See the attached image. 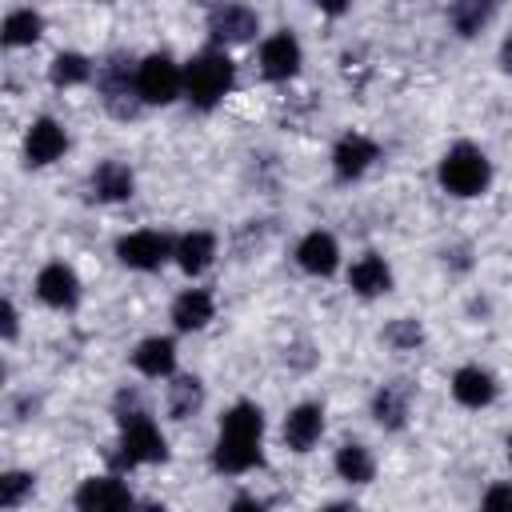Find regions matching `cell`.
<instances>
[{
  "label": "cell",
  "mask_w": 512,
  "mask_h": 512,
  "mask_svg": "<svg viewBox=\"0 0 512 512\" xmlns=\"http://www.w3.org/2000/svg\"><path fill=\"white\" fill-rule=\"evenodd\" d=\"M372 160H376V144L364 140V136H344V140L336 144V152H332V164H336V176H340V180L360 176Z\"/></svg>",
  "instance_id": "obj_14"
},
{
  "label": "cell",
  "mask_w": 512,
  "mask_h": 512,
  "mask_svg": "<svg viewBox=\"0 0 512 512\" xmlns=\"http://www.w3.org/2000/svg\"><path fill=\"white\" fill-rule=\"evenodd\" d=\"M180 84H184L180 80V68L168 56H148L136 68V96L144 104H168V100H176Z\"/></svg>",
  "instance_id": "obj_5"
},
{
  "label": "cell",
  "mask_w": 512,
  "mask_h": 512,
  "mask_svg": "<svg viewBox=\"0 0 512 512\" xmlns=\"http://www.w3.org/2000/svg\"><path fill=\"white\" fill-rule=\"evenodd\" d=\"M452 396L460 404H468V408H480V404H488L496 396V380L484 368H460L452 376Z\"/></svg>",
  "instance_id": "obj_17"
},
{
  "label": "cell",
  "mask_w": 512,
  "mask_h": 512,
  "mask_svg": "<svg viewBox=\"0 0 512 512\" xmlns=\"http://www.w3.org/2000/svg\"><path fill=\"white\" fill-rule=\"evenodd\" d=\"M4 336H8V340L16 336V308H12V304H4Z\"/></svg>",
  "instance_id": "obj_31"
},
{
  "label": "cell",
  "mask_w": 512,
  "mask_h": 512,
  "mask_svg": "<svg viewBox=\"0 0 512 512\" xmlns=\"http://www.w3.org/2000/svg\"><path fill=\"white\" fill-rule=\"evenodd\" d=\"M40 36V16L32 12V8H16V12H8V20H4V44L8 48H16V44H32Z\"/></svg>",
  "instance_id": "obj_23"
},
{
  "label": "cell",
  "mask_w": 512,
  "mask_h": 512,
  "mask_svg": "<svg viewBox=\"0 0 512 512\" xmlns=\"http://www.w3.org/2000/svg\"><path fill=\"white\" fill-rule=\"evenodd\" d=\"M388 340H392V344H400V348L420 344V324H416V320H396V324L388 328Z\"/></svg>",
  "instance_id": "obj_30"
},
{
  "label": "cell",
  "mask_w": 512,
  "mask_h": 512,
  "mask_svg": "<svg viewBox=\"0 0 512 512\" xmlns=\"http://www.w3.org/2000/svg\"><path fill=\"white\" fill-rule=\"evenodd\" d=\"M488 12H492L488 4H456V8H452V24H456L464 36H472V32L488 20Z\"/></svg>",
  "instance_id": "obj_27"
},
{
  "label": "cell",
  "mask_w": 512,
  "mask_h": 512,
  "mask_svg": "<svg viewBox=\"0 0 512 512\" xmlns=\"http://www.w3.org/2000/svg\"><path fill=\"white\" fill-rule=\"evenodd\" d=\"M228 84H232V60L224 52H216V48L200 52L184 72V88H188V100L196 108H212L228 92Z\"/></svg>",
  "instance_id": "obj_2"
},
{
  "label": "cell",
  "mask_w": 512,
  "mask_h": 512,
  "mask_svg": "<svg viewBox=\"0 0 512 512\" xmlns=\"http://www.w3.org/2000/svg\"><path fill=\"white\" fill-rule=\"evenodd\" d=\"M404 412H408V404H404V388L388 384V388L376 396V420H380L384 428H400V424H404Z\"/></svg>",
  "instance_id": "obj_25"
},
{
  "label": "cell",
  "mask_w": 512,
  "mask_h": 512,
  "mask_svg": "<svg viewBox=\"0 0 512 512\" xmlns=\"http://www.w3.org/2000/svg\"><path fill=\"white\" fill-rule=\"evenodd\" d=\"M168 408H172V416H192V408H200V380L196 376H180L172 384Z\"/></svg>",
  "instance_id": "obj_26"
},
{
  "label": "cell",
  "mask_w": 512,
  "mask_h": 512,
  "mask_svg": "<svg viewBox=\"0 0 512 512\" xmlns=\"http://www.w3.org/2000/svg\"><path fill=\"white\" fill-rule=\"evenodd\" d=\"M76 508L80 512H132V496L120 480L112 476H92L80 484L76 492Z\"/></svg>",
  "instance_id": "obj_6"
},
{
  "label": "cell",
  "mask_w": 512,
  "mask_h": 512,
  "mask_svg": "<svg viewBox=\"0 0 512 512\" xmlns=\"http://www.w3.org/2000/svg\"><path fill=\"white\" fill-rule=\"evenodd\" d=\"M232 512H264V504H260V500H248V496H240V500L232 504Z\"/></svg>",
  "instance_id": "obj_32"
},
{
  "label": "cell",
  "mask_w": 512,
  "mask_h": 512,
  "mask_svg": "<svg viewBox=\"0 0 512 512\" xmlns=\"http://www.w3.org/2000/svg\"><path fill=\"white\" fill-rule=\"evenodd\" d=\"M336 472H340L344 480H352V484L372 480V456H368V448H364V444H344V448L336 452Z\"/></svg>",
  "instance_id": "obj_22"
},
{
  "label": "cell",
  "mask_w": 512,
  "mask_h": 512,
  "mask_svg": "<svg viewBox=\"0 0 512 512\" xmlns=\"http://www.w3.org/2000/svg\"><path fill=\"white\" fill-rule=\"evenodd\" d=\"M480 512H512V484H492L484 492V508Z\"/></svg>",
  "instance_id": "obj_29"
},
{
  "label": "cell",
  "mask_w": 512,
  "mask_h": 512,
  "mask_svg": "<svg viewBox=\"0 0 512 512\" xmlns=\"http://www.w3.org/2000/svg\"><path fill=\"white\" fill-rule=\"evenodd\" d=\"M132 360H136V368H140L144 376H168L172 364H176V348H172V340L152 336V340H144V344L136 348Z\"/></svg>",
  "instance_id": "obj_19"
},
{
  "label": "cell",
  "mask_w": 512,
  "mask_h": 512,
  "mask_svg": "<svg viewBox=\"0 0 512 512\" xmlns=\"http://www.w3.org/2000/svg\"><path fill=\"white\" fill-rule=\"evenodd\" d=\"M24 492H32V476H28V472H8V476L0 480V504H4V508H16V504L24 500Z\"/></svg>",
  "instance_id": "obj_28"
},
{
  "label": "cell",
  "mask_w": 512,
  "mask_h": 512,
  "mask_svg": "<svg viewBox=\"0 0 512 512\" xmlns=\"http://www.w3.org/2000/svg\"><path fill=\"white\" fill-rule=\"evenodd\" d=\"M140 512H164V508H160V504H144Z\"/></svg>",
  "instance_id": "obj_35"
},
{
  "label": "cell",
  "mask_w": 512,
  "mask_h": 512,
  "mask_svg": "<svg viewBox=\"0 0 512 512\" xmlns=\"http://www.w3.org/2000/svg\"><path fill=\"white\" fill-rule=\"evenodd\" d=\"M508 460H512V436H508Z\"/></svg>",
  "instance_id": "obj_36"
},
{
  "label": "cell",
  "mask_w": 512,
  "mask_h": 512,
  "mask_svg": "<svg viewBox=\"0 0 512 512\" xmlns=\"http://www.w3.org/2000/svg\"><path fill=\"white\" fill-rule=\"evenodd\" d=\"M88 76H92V64H88L80 52H60V56L52 60V84H60V88L84 84Z\"/></svg>",
  "instance_id": "obj_24"
},
{
  "label": "cell",
  "mask_w": 512,
  "mask_h": 512,
  "mask_svg": "<svg viewBox=\"0 0 512 512\" xmlns=\"http://www.w3.org/2000/svg\"><path fill=\"white\" fill-rule=\"evenodd\" d=\"M212 252H216V240H212L208 232H188V236L176 244V260H180V268L192 272V276L212 264Z\"/></svg>",
  "instance_id": "obj_21"
},
{
  "label": "cell",
  "mask_w": 512,
  "mask_h": 512,
  "mask_svg": "<svg viewBox=\"0 0 512 512\" xmlns=\"http://www.w3.org/2000/svg\"><path fill=\"white\" fill-rule=\"evenodd\" d=\"M260 68L268 80H288L296 68H300V44L288 36V32H276L264 40L260 48Z\"/></svg>",
  "instance_id": "obj_9"
},
{
  "label": "cell",
  "mask_w": 512,
  "mask_h": 512,
  "mask_svg": "<svg viewBox=\"0 0 512 512\" xmlns=\"http://www.w3.org/2000/svg\"><path fill=\"white\" fill-rule=\"evenodd\" d=\"M348 284L360 292V296H380V292H388L392 288V272H388V264L380 260V256H360L356 264H352V272H348Z\"/></svg>",
  "instance_id": "obj_16"
},
{
  "label": "cell",
  "mask_w": 512,
  "mask_h": 512,
  "mask_svg": "<svg viewBox=\"0 0 512 512\" xmlns=\"http://www.w3.org/2000/svg\"><path fill=\"white\" fill-rule=\"evenodd\" d=\"M100 88H104V104H108L112 116H136V100H132L136 80H128V68L120 60H112L100 72Z\"/></svg>",
  "instance_id": "obj_11"
},
{
  "label": "cell",
  "mask_w": 512,
  "mask_h": 512,
  "mask_svg": "<svg viewBox=\"0 0 512 512\" xmlns=\"http://www.w3.org/2000/svg\"><path fill=\"white\" fill-rule=\"evenodd\" d=\"M324 512H356V508H348V504H332V508H324Z\"/></svg>",
  "instance_id": "obj_34"
},
{
  "label": "cell",
  "mask_w": 512,
  "mask_h": 512,
  "mask_svg": "<svg viewBox=\"0 0 512 512\" xmlns=\"http://www.w3.org/2000/svg\"><path fill=\"white\" fill-rule=\"evenodd\" d=\"M64 144H68V140H64V128L44 116V120H36L32 132H28V160H32V164H52V160L64 152Z\"/></svg>",
  "instance_id": "obj_15"
},
{
  "label": "cell",
  "mask_w": 512,
  "mask_h": 512,
  "mask_svg": "<svg viewBox=\"0 0 512 512\" xmlns=\"http://www.w3.org/2000/svg\"><path fill=\"white\" fill-rule=\"evenodd\" d=\"M208 32L216 44H240L256 32V12L240 8V4H224V8H212L208 16Z\"/></svg>",
  "instance_id": "obj_8"
},
{
  "label": "cell",
  "mask_w": 512,
  "mask_h": 512,
  "mask_svg": "<svg viewBox=\"0 0 512 512\" xmlns=\"http://www.w3.org/2000/svg\"><path fill=\"white\" fill-rule=\"evenodd\" d=\"M164 436L156 432V424L144 412H132L120 420V464H152L164 460Z\"/></svg>",
  "instance_id": "obj_4"
},
{
  "label": "cell",
  "mask_w": 512,
  "mask_h": 512,
  "mask_svg": "<svg viewBox=\"0 0 512 512\" xmlns=\"http://www.w3.org/2000/svg\"><path fill=\"white\" fill-rule=\"evenodd\" d=\"M260 432L264 416L256 404H236L220 420V440H216V468L220 472H244L260 460Z\"/></svg>",
  "instance_id": "obj_1"
},
{
  "label": "cell",
  "mask_w": 512,
  "mask_h": 512,
  "mask_svg": "<svg viewBox=\"0 0 512 512\" xmlns=\"http://www.w3.org/2000/svg\"><path fill=\"white\" fill-rule=\"evenodd\" d=\"M488 156L480 152V148H472V144H456L444 160H440V184L448 188V192H456V196H476V192H484V184H488Z\"/></svg>",
  "instance_id": "obj_3"
},
{
  "label": "cell",
  "mask_w": 512,
  "mask_h": 512,
  "mask_svg": "<svg viewBox=\"0 0 512 512\" xmlns=\"http://www.w3.org/2000/svg\"><path fill=\"white\" fill-rule=\"evenodd\" d=\"M320 432H324V412H320L316 404H300V408H292L288 420H284V440H288V448H296V452H308V448L320 440Z\"/></svg>",
  "instance_id": "obj_12"
},
{
  "label": "cell",
  "mask_w": 512,
  "mask_h": 512,
  "mask_svg": "<svg viewBox=\"0 0 512 512\" xmlns=\"http://www.w3.org/2000/svg\"><path fill=\"white\" fill-rule=\"evenodd\" d=\"M36 292H40V300L52 304V308H72L76 296H80V280H76L72 268H64V264H48V268L36 276Z\"/></svg>",
  "instance_id": "obj_10"
},
{
  "label": "cell",
  "mask_w": 512,
  "mask_h": 512,
  "mask_svg": "<svg viewBox=\"0 0 512 512\" xmlns=\"http://www.w3.org/2000/svg\"><path fill=\"white\" fill-rule=\"evenodd\" d=\"M336 240L328 236V232H308L304 240H300V248H296V260H300V268L304 272H312V276H328L332 268H336Z\"/></svg>",
  "instance_id": "obj_13"
},
{
  "label": "cell",
  "mask_w": 512,
  "mask_h": 512,
  "mask_svg": "<svg viewBox=\"0 0 512 512\" xmlns=\"http://www.w3.org/2000/svg\"><path fill=\"white\" fill-rule=\"evenodd\" d=\"M92 188L100 200H124V196H132V172L116 160H104L92 176Z\"/></svg>",
  "instance_id": "obj_20"
},
{
  "label": "cell",
  "mask_w": 512,
  "mask_h": 512,
  "mask_svg": "<svg viewBox=\"0 0 512 512\" xmlns=\"http://www.w3.org/2000/svg\"><path fill=\"white\" fill-rule=\"evenodd\" d=\"M172 320H176V328H204L212 320V296L204 288H188L184 296H176Z\"/></svg>",
  "instance_id": "obj_18"
},
{
  "label": "cell",
  "mask_w": 512,
  "mask_h": 512,
  "mask_svg": "<svg viewBox=\"0 0 512 512\" xmlns=\"http://www.w3.org/2000/svg\"><path fill=\"white\" fill-rule=\"evenodd\" d=\"M504 68H508V72H512V36H508V40H504Z\"/></svg>",
  "instance_id": "obj_33"
},
{
  "label": "cell",
  "mask_w": 512,
  "mask_h": 512,
  "mask_svg": "<svg viewBox=\"0 0 512 512\" xmlns=\"http://www.w3.org/2000/svg\"><path fill=\"white\" fill-rule=\"evenodd\" d=\"M116 256H120L128 268L148 272V268H160V264L172 256V244H168V236H160V232H132V236H124V240L116 244Z\"/></svg>",
  "instance_id": "obj_7"
}]
</instances>
